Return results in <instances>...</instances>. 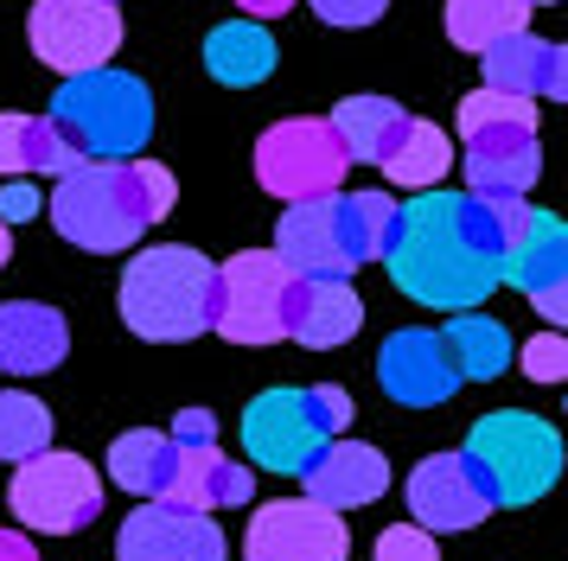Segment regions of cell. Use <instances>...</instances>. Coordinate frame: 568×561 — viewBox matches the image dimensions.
Segmentation results:
<instances>
[{
    "instance_id": "obj_16",
    "label": "cell",
    "mask_w": 568,
    "mask_h": 561,
    "mask_svg": "<svg viewBox=\"0 0 568 561\" xmlns=\"http://www.w3.org/2000/svg\"><path fill=\"white\" fill-rule=\"evenodd\" d=\"M562 275H568V230H562V217H556V211H530V230H524L517 249L505 255V280H511L517 294L537 306L556 332H562V319H568Z\"/></svg>"
},
{
    "instance_id": "obj_4",
    "label": "cell",
    "mask_w": 568,
    "mask_h": 561,
    "mask_svg": "<svg viewBox=\"0 0 568 561\" xmlns=\"http://www.w3.org/2000/svg\"><path fill=\"white\" fill-rule=\"evenodd\" d=\"M466 466H473V479L486 484L491 504H537L549 484L562 479V434L549 428L542 415L530 408H491L473 421L466 434Z\"/></svg>"
},
{
    "instance_id": "obj_13",
    "label": "cell",
    "mask_w": 568,
    "mask_h": 561,
    "mask_svg": "<svg viewBox=\"0 0 568 561\" xmlns=\"http://www.w3.org/2000/svg\"><path fill=\"white\" fill-rule=\"evenodd\" d=\"M243 549H250V561H345L352 530L338 510L313 504V498H275L250 517Z\"/></svg>"
},
{
    "instance_id": "obj_35",
    "label": "cell",
    "mask_w": 568,
    "mask_h": 561,
    "mask_svg": "<svg viewBox=\"0 0 568 561\" xmlns=\"http://www.w3.org/2000/svg\"><path fill=\"white\" fill-rule=\"evenodd\" d=\"M166 440H173V447H217V415H211V408H185Z\"/></svg>"
},
{
    "instance_id": "obj_38",
    "label": "cell",
    "mask_w": 568,
    "mask_h": 561,
    "mask_svg": "<svg viewBox=\"0 0 568 561\" xmlns=\"http://www.w3.org/2000/svg\"><path fill=\"white\" fill-rule=\"evenodd\" d=\"M0 561H39V555H32V542L20 530H0Z\"/></svg>"
},
{
    "instance_id": "obj_39",
    "label": "cell",
    "mask_w": 568,
    "mask_h": 561,
    "mask_svg": "<svg viewBox=\"0 0 568 561\" xmlns=\"http://www.w3.org/2000/svg\"><path fill=\"white\" fill-rule=\"evenodd\" d=\"M13 262V236H7V224H0V268Z\"/></svg>"
},
{
    "instance_id": "obj_27",
    "label": "cell",
    "mask_w": 568,
    "mask_h": 561,
    "mask_svg": "<svg viewBox=\"0 0 568 561\" xmlns=\"http://www.w3.org/2000/svg\"><path fill=\"white\" fill-rule=\"evenodd\" d=\"M440 345H447V357H454L460 382L505 377V364H511V351H517L511 332L498 326V319H486V313H454L447 332H440Z\"/></svg>"
},
{
    "instance_id": "obj_11",
    "label": "cell",
    "mask_w": 568,
    "mask_h": 561,
    "mask_svg": "<svg viewBox=\"0 0 568 561\" xmlns=\"http://www.w3.org/2000/svg\"><path fill=\"white\" fill-rule=\"evenodd\" d=\"M345 153H338L333 128L326 122H275L268 134L256 141V178L268 198L282 204H301V198H326L338 192V178H345Z\"/></svg>"
},
{
    "instance_id": "obj_36",
    "label": "cell",
    "mask_w": 568,
    "mask_h": 561,
    "mask_svg": "<svg viewBox=\"0 0 568 561\" xmlns=\"http://www.w3.org/2000/svg\"><path fill=\"white\" fill-rule=\"evenodd\" d=\"M45 204H39V192H32L27 178H13V185H0V224H27V217H39Z\"/></svg>"
},
{
    "instance_id": "obj_23",
    "label": "cell",
    "mask_w": 568,
    "mask_h": 561,
    "mask_svg": "<svg viewBox=\"0 0 568 561\" xmlns=\"http://www.w3.org/2000/svg\"><path fill=\"white\" fill-rule=\"evenodd\" d=\"M78 166H83L78 141L52 115H0V178H27V173L64 178Z\"/></svg>"
},
{
    "instance_id": "obj_2",
    "label": "cell",
    "mask_w": 568,
    "mask_h": 561,
    "mask_svg": "<svg viewBox=\"0 0 568 561\" xmlns=\"http://www.w3.org/2000/svg\"><path fill=\"white\" fill-rule=\"evenodd\" d=\"M173 204H180V178L154 160H83L78 173L58 178L52 224L78 249L115 255L134 249L148 224L173 217Z\"/></svg>"
},
{
    "instance_id": "obj_32",
    "label": "cell",
    "mask_w": 568,
    "mask_h": 561,
    "mask_svg": "<svg viewBox=\"0 0 568 561\" xmlns=\"http://www.w3.org/2000/svg\"><path fill=\"white\" fill-rule=\"evenodd\" d=\"M517 364H524V377L530 382H562L568 377V345H562V332H542V338H530L524 351H511Z\"/></svg>"
},
{
    "instance_id": "obj_33",
    "label": "cell",
    "mask_w": 568,
    "mask_h": 561,
    "mask_svg": "<svg viewBox=\"0 0 568 561\" xmlns=\"http://www.w3.org/2000/svg\"><path fill=\"white\" fill-rule=\"evenodd\" d=\"M377 561H440V549L422 523H389V530L377 536Z\"/></svg>"
},
{
    "instance_id": "obj_14",
    "label": "cell",
    "mask_w": 568,
    "mask_h": 561,
    "mask_svg": "<svg viewBox=\"0 0 568 561\" xmlns=\"http://www.w3.org/2000/svg\"><path fill=\"white\" fill-rule=\"evenodd\" d=\"M224 555H231V542L205 510L154 504V498L115 536V561H224Z\"/></svg>"
},
{
    "instance_id": "obj_29",
    "label": "cell",
    "mask_w": 568,
    "mask_h": 561,
    "mask_svg": "<svg viewBox=\"0 0 568 561\" xmlns=\"http://www.w3.org/2000/svg\"><path fill=\"white\" fill-rule=\"evenodd\" d=\"M511 32H530V0H447V39L460 51H486Z\"/></svg>"
},
{
    "instance_id": "obj_20",
    "label": "cell",
    "mask_w": 568,
    "mask_h": 561,
    "mask_svg": "<svg viewBox=\"0 0 568 561\" xmlns=\"http://www.w3.org/2000/svg\"><path fill=\"white\" fill-rule=\"evenodd\" d=\"M71 351V326L58 306L39 300H7L0 306V370L7 377H45Z\"/></svg>"
},
{
    "instance_id": "obj_1",
    "label": "cell",
    "mask_w": 568,
    "mask_h": 561,
    "mask_svg": "<svg viewBox=\"0 0 568 561\" xmlns=\"http://www.w3.org/2000/svg\"><path fill=\"white\" fill-rule=\"evenodd\" d=\"M530 198L511 192H422L396 211L384 268L396 294L428 313H473L505 280V255L530 230Z\"/></svg>"
},
{
    "instance_id": "obj_19",
    "label": "cell",
    "mask_w": 568,
    "mask_h": 561,
    "mask_svg": "<svg viewBox=\"0 0 568 561\" xmlns=\"http://www.w3.org/2000/svg\"><path fill=\"white\" fill-rule=\"evenodd\" d=\"M479 64H486V90H505V96H556L562 102L568 90V51L537 39V32H511V39H498V45L479 51Z\"/></svg>"
},
{
    "instance_id": "obj_9",
    "label": "cell",
    "mask_w": 568,
    "mask_h": 561,
    "mask_svg": "<svg viewBox=\"0 0 568 561\" xmlns=\"http://www.w3.org/2000/svg\"><path fill=\"white\" fill-rule=\"evenodd\" d=\"M287 287L294 275L275 249H243L217 268V306L211 332L231 345H282L287 338Z\"/></svg>"
},
{
    "instance_id": "obj_10",
    "label": "cell",
    "mask_w": 568,
    "mask_h": 561,
    "mask_svg": "<svg viewBox=\"0 0 568 561\" xmlns=\"http://www.w3.org/2000/svg\"><path fill=\"white\" fill-rule=\"evenodd\" d=\"M27 39L39 64H52L58 76H83L122 51V13L115 0H32Z\"/></svg>"
},
{
    "instance_id": "obj_22",
    "label": "cell",
    "mask_w": 568,
    "mask_h": 561,
    "mask_svg": "<svg viewBox=\"0 0 568 561\" xmlns=\"http://www.w3.org/2000/svg\"><path fill=\"white\" fill-rule=\"evenodd\" d=\"M364 300L352 294V280H301L287 287V338L307 351H333L345 338H358Z\"/></svg>"
},
{
    "instance_id": "obj_5",
    "label": "cell",
    "mask_w": 568,
    "mask_h": 561,
    "mask_svg": "<svg viewBox=\"0 0 568 561\" xmlns=\"http://www.w3.org/2000/svg\"><path fill=\"white\" fill-rule=\"evenodd\" d=\"M352 396L338 382H313V389H262L243 408V447L268 472H307L320 447L352 428Z\"/></svg>"
},
{
    "instance_id": "obj_12",
    "label": "cell",
    "mask_w": 568,
    "mask_h": 561,
    "mask_svg": "<svg viewBox=\"0 0 568 561\" xmlns=\"http://www.w3.org/2000/svg\"><path fill=\"white\" fill-rule=\"evenodd\" d=\"M275 255H282L287 275L301 280H352L358 275V255H352V224H345V198H301L282 211L275 230Z\"/></svg>"
},
{
    "instance_id": "obj_26",
    "label": "cell",
    "mask_w": 568,
    "mask_h": 561,
    "mask_svg": "<svg viewBox=\"0 0 568 561\" xmlns=\"http://www.w3.org/2000/svg\"><path fill=\"white\" fill-rule=\"evenodd\" d=\"M403 122H409V115H403L389 96H345L333 115H326L338 153H345V160H371V166L389 153V141H396Z\"/></svg>"
},
{
    "instance_id": "obj_24",
    "label": "cell",
    "mask_w": 568,
    "mask_h": 561,
    "mask_svg": "<svg viewBox=\"0 0 568 561\" xmlns=\"http://www.w3.org/2000/svg\"><path fill=\"white\" fill-rule=\"evenodd\" d=\"M205 71L224 83V90H250L275 71V39L262 20H224L205 32Z\"/></svg>"
},
{
    "instance_id": "obj_34",
    "label": "cell",
    "mask_w": 568,
    "mask_h": 561,
    "mask_svg": "<svg viewBox=\"0 0 568 561\" xmlns=\"http://www.w3.org/2000/svg\"><path fill=\"white\" fill-rule=\"evenodd\" d=\"M326 26H377L389 0H307Z\"/></svg>"
},
{
    "instance_id": "obj_15",
    "label": "cell",
    "mask_w": 568,
    "mask_h": 561,
    "mask_svg": "<svg viewBox=\"0 0 568 561\" xmlns=\"http://www.w3.org/2000/svg\"><path fill=\"white\" fill-rule=\"evenodd\" d=\"M377 382H384L389 402H403V408H440L460 389V370H454V357L440 345V332L403 326V332H389L384 351H377Z\"/></svg>"
},
{
    "instance_id": "obj_17",
    "label": "cell",
    "mask_w": 568,
    "mask_h": 561,
    "mask_svg": "<svg viewBox=\"0 0 568 561\" xmlns=\"http://www.w3.org/2000/svg\"><path fill=\"white\" fill-rule=\"evenodd\" d=\"M486 510H491V498H486V484L473 479L466 453H428L409 472V517L428 536L473 530V523H486Z\"/></svg>"
},
{
    "instance_id": "obj_25",
    "label": "cell",
    "mask_w": 568,
    "mask_h": 561,
    "mask_svg": "<svg viewBox=\"0 0 568 561\" xmlns=\"http://www.w3.org/2000/svg\"><path fill=\"white\" fill-rule=\"evenodd\" d=\"M377 166H384L403 192H435L440 178H447V166H454V141H447V128L409 115V122L396 128V141H389V153Z\"/></svg>"
},
{
    "instance_id": "obj_40",
    "label": "cell",
    "mask_w": 568,
    "mask_h": 561,
    "mask_svg": "<svg viewBox=\"0 0 568 561\" xmlns=\"http://www.w3.org/2000/svg\"><path fill=\"white\" fill-rule=\"evenodd\" d=\"M530 7H542V0H530Z\"/></svg>"
},
{
    "instance_id": "obj_18",
    "label": "cell",
    "mask_w": 568,
    "mask_h": 561,
    "mask_svg": "<svg viewBox=\"0 0 568 561\" xmlns=\"http://www.w3.org/2000/svg\"><path fill=\"white\" fill-rule=\"evenodd\" d=\"M307 498L326 510H358V504H377L389 491V459L377 453V447H364V440H326L320 447V459H313L307 472Z\"/></svg>"
},
{
    "instance_id": "obj_3",
    "label": "cell",
    "mask_w": 568,
    "mask_h": 561,
    "mask_svg": "<svg viewBox=\"0 0 568 561\" xmlns=\"http://www.w3.org/2000/svg\"><path fill=\"white\" fill-rule=\"evenodd\" d=\"M211 306H217V268L185 243L141 249L122 268V319L148 345H185L211 332Z\"/></svg>"
},
{
    "instance_id": "obj_7",
    "label": "cell",
    "mask_w": 568,
    "mask_h": 561,
    "mask_svg": "<svg viewBox=\"0 0 568 561\" xmlns=\"http://www.w3.org/2000/svg\"><path fill=\"white\" fill-rule=\"evenodd\" d=\"M460 141H466V192H511L524 198L542 173L537 147V109L530 96L505 90H473L460 102Z\"/></svg>"
},
{
    "instance_id": "obj_30",
    "label": "cell",
    "mask_w": 568,
    "mask_h": 561,
    "mask_svg": "<svg viewBox=\"0 0 568 561\" xmlns=\"http://www.w3.org/2000/svg\"><path fill=\"white\" fill-rule=\"evenodd\" d=\"M52 447V408L27 389H0V459H32Z\"/></svg>"
},
{
    "instance_id": "obj_8",
    "label": "cell",
    "mask_w": 568,
    "mask_h": 561,
    "mask_svg": "<svg viewBox=\"0 0 568 561\" xmlns=\"http://www.w3.org/2000/svg\"><path fill=\"white\" fill-rule=\"evenodd\" d=\"M7 504L39 536H78L90 517H103V479L83 453L45 447V453L20 459V472L7 484Z\"/></svg>"
},
{
    "instance_id": "obj_31",
    "label": "cell",
    "mask_w": 568,
    "mask_h": 561,
    "mask_svg": "<svg viewBox=\"0 0 568 561\" xmlns=\"http://www.w3.org/2000/svg\"><path fill=\"white\" fill-rule=\"evenodd\" d=\"M396 211H403V204L389 198V192H352V198H345V224H352V255H358V268L364 262H384L389 236H396Z\"/></svg>"
},
{
    "instance_id": "obj_37",
    "label": "cell",
    "mask_w": 568,
    "mask_h": 561,
    "mask_svg": "<svg viewBox=\"0 0 568 561\" xmlns=\"http://www.w3.org/2000/svg\"><path fill=\"white\" fill-rule=\"evenodd\" d=\"M236 7H243V20H275V13L301 7V0H236Z\"/></svg>"
},
{
    "instance_id": "obj_6",
    "label": "cell",
    "mask_w": 568,
    "mask_h": 561,
    "mask_svg": "<svg viewBox=\"0 0 568 561\" xmlns=\"http://www.w3.org/2000/svg\"><path fill=\"white\" fill-rule=\"evenodd\" d=\"M52 122L78 141L83 160H134L154 134V96H148L141 76L103 64V71L64 76Z\"/></svg>"
},
{
    "instance_id": "obj_21",
    "label": "cell",
    "mask_w": 568,
    "mask_h": 561,
    "mask_svg": "<svg viewBox=\"0 0 568 561\" xmlns=\"http://www.w3.org/2000/svg\"><path fill=\"white\" fill-rule=\"evenodd\" d=\"M154 504H180V510H236L250 504V466H236L224 447H180L173 453V479Z\"/></svg>"
},
{
    "instance_id": "obj_28",
    "label": "cell",
    "mask_w": 568,
    "mask_h": 561,
    "mask_svg": "<svg viewBox=\"0 0 568 561\" xmlns=\"http://www.w3.org/2000/svg\"><path fill=\"white\" fill-rule=\"evenodd\" d=\"M173 453H180V447H173L160 428H129L115 447H109V479L148 504V498H160L166 479H173Z\"/></svg>"
}]
</instances>
